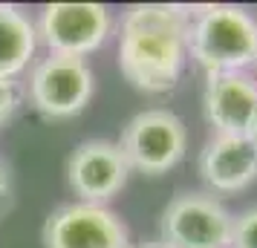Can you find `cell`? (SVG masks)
I'll return each mask as SVG.
<instances>
[{
    "mask_svg": "<svg viewBox=\"0 0 257 248\" xmlns=\"http://www.w3.org/2000/svg\"><path fill=\"white\" fill-rule=\"evenodd\" d=\"M205 116L217 136H248L257 121V78L248 72L208 75Z\"/></svg>",
    "mask_w": 257,
    "mask_h": 248,
    "instance_id": "9",
    "label": "cell"
},
{
    "mask_svg": "<svg viewBox=\"0 0 257 248\" xmlns=\"http://www.w3.org/2000/svg\"><path fill=\"white\" fill-rule=\"evenodd\" d=\"M251 67H254V72H257V58H254V64H251ZM254 78H257V75H254Z\"/></svg>",
    "mask_w": 257,
    "mask_h": 248,
    "instance_id": "17",
    "label": "cell"
},
{
    "mask_svg": "<svg viewBox=\"0 0 257 248\" xmlns=\"http://www.w3.org/2000/svg\"><path fill=\"white\" fill-rule=\"evenodd\" d=\"M199 173L217 193H237L257 179V147L248 136H214L199 159Z\"/></svg>",
    "mask_w": 257,
    "mask_h": 248,
    "instance_id": "10",
    "label": "cell"
},
{
    "mask_svg": "<svg viewBox=\"0 0 257 248\" xmlns=\"http://www.w3.org/2000/svg\"><path fill=\"white\" fill-rule=\"evenodd\" d=\"M136 248H168L165 242H142V245H136Z\"/></svg>",
    "mask_w": 257,
    "mask_h": 248,
    "instance_id": "15",
    "label": "cell"
},
{
    "mask_svg": "<svg viewBox=\"0 0 257 248\" xmlns=\"http://www.w3.org/2000/svg\"><path fill=\"white\" fill-rule=\"evenodd\" d=\"M185 124L171 110H145L133 116L118 142V150L130 170H142L151 176L171 170L185 156Z\"/></svg>",
    "mask_w": 257,
    "mask_h": 248,
    "instance_id": "3",
    "label": "cell"
},
{
    "mask_svg": "<svg viewBox=\"0 0 257 248\" xmlns=\"http://www.w3.org/2000/svg\"><path fill=\"white\" fill-rule=\"evenodd\" d=\"M248 139L254 142V147H257V121H254V127H251V133H248Z\"/></svg>",
    "mask_w": 257,
    "mask_h": 248,
    "instance_id": "16",
    "label": "cell"
},
{
    "mask_svg": "<svg viewBox=\"0 0 257 248\" xmlns=\"http://www.w3.org/2000/svg\"><path fill=\"white\" fill-rule=\"evenodd\" d=\"M188 52L208 75L245 72L257 58V18L240 6H208L191 15Z\"/></svg>",
    "mask_w": 257,
    "mask_h": 248,
    "instance_id": "2",
    "label": "cell"
},
{
    "mask_svg": "<svg viewBox=\"0 0 257 248\" xmlns=\"http://www.w3.org/2000/svg\"><path fill=\"white\" fill-rule=\"evenodd\" d=\"M38 47V32L24 12L0 3V78L12 81L26 70Z\"/></svg>",
    "mask_w": 257,
    "mask_h": 248,
    "instance_id": "11",
    "label": "cell"
},
{
    "mask_svg": "<svg viewBox=\"0 0 257 248\" xmlns=\"http://www.w3.org/2000/svg\"><path fill=\"white\" fill-rule=\"evenodd\" d=\"M191 12L168 3L133 6L121 18L118 67L145 93L174 90L188 58Z\"/></svg>",
    "mask_w": 257,
    "mask_h": 248,
    "instance_id": "1",
    "label": "cell"
},
{
    "mask_svg": "<svg viewBox=\"0 0 257 248\" xmlns=\"http://www.w3.org/2000/svg\"><path fill=\"white\" fill-rule=\"evenodd\" d=\"M234 216L208 193H182L162 213V242L168 248H228Z\"/></svg>",
    "mask_w": 257,
    "mask_h": 248,
    "instance_id": "4",
    "label": "cell"
},
{
    "mask_svg": "<svg viewBox=\"0 0 257 248\" xmlns=\"http://www.w3.org/2000/svg\"><path fill=\"white\" fill-rule=\"evenodd\" d=\"M228 248H257V208H248L234 219Z\"/></svg>",
    "mask_w": 257,
    "mask_h": 248,
    "instance_id": "12",
    "label": "cell"
},
{
    "mask_svg": "<svg viewBox=\"0 0 257 248\" xmlns=\"http://www.w3.org/2000/svg\"><path fill=\"white\" fill-rule=\"evenodd\" d=\"M110 26V12L101 3H52L44 9L35 32L55 55L84 58L107 41Z\"/></svg>",
    "mask_w": 257,
    "mask_h": 248,
    "instance_id": "7",
    "label": "cell"
},
{
    "mask_svg": "<svg viewBox=\"0 0 257 248\" xmlns=\"http://www.w3.org/2000/svg\"><path fill=\"white\" fill-rule=\"evenodd\" d=\"M93 95V70L78 55H49L32 70L29 98L52 118H70L81 113Z\"/></svg>",
    "mask_w": 257,
    "mask_h": 248,
    "instance_id": "5",
    "label": "cell"
},
{
    "mask_svg": "<svg viewBox=\"0 0 257 248\" xmlns=\"http://www.w3.org/2000/svg\"><path fill=\"white\" fill-rule=\"evenodd\" d=\"M44 242L47 248H130L121 219L93 202L55 208L44 225Z\"/></svg>",
    "mask_w": 257,
    "mask_h": 248,
    "instance_id": "6",
    "label": "cell"
},
{
    "mask_svg": "<svg viewBox=\"0 0 257 248\" xmlns=\"http://www.w3.org/2000/svg\"><path fill=\"white\" fill-rule=\"evenodd\" d=\"M9 199H12V185H9V170L0 162V211L9 208Z\"/></svg>",
    "mask_w": 257,
    "mask_h": 248,
    "instance_id": "14",
    "label": "cell"
},
{
    "mask_svg": "<svg viewBox=\"0 0 257 248\" xmlns=\"http://www.w3.org/2000/svg\"><path fill=\"white\" fill-rule=\"evenodd\" d=\"M127 173L130 167L118 144L98 142V139L78 144L67 162L70 188L75 190V196H81L84 202H93V205H101L113 193H118L127 182Z\"/></svg>",
    "mask_w": 257,
    "mask_h": 248,
    "instance_id": "8",
    "label": "cell"
},
{
    "mask_svg": "<svg viewBox=\"0 0 257 248\" xmlns=\"http://www.w3.org/2000/svg\"><path fill=\"white\" fill-rule=\"evenodd\" d=\"M15 104H18V93H15L12 81H3V78H0V124L12 116Z\"/></svg>",
    "mask_w": 257,
    "mask_h": 248,
    "instance_id": "13",
    "label": "cell"
}]
</instances>
